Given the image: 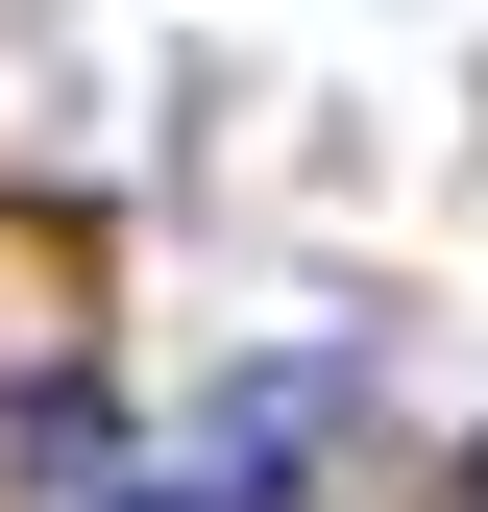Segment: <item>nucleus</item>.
Wrapping results in <instances>:
<instances>
[{
	"instance_id": "nucleus-1",
	"label": "nucleus",
	"mask_w": 488,
	"mask_h": 512,
	"mask_svg": "<svg viewBox=\"0 0 488 512\" xmlns=\"http://www.w3.org/2000/svg\"><path fill=\"white\" fill-rule=\"evenodd\" d=\"M318 415H342V391H318V366H269V391H244V415L196 439V464H147V488H122V512H293L269 464H293V439H318Z\"/></svg>"
}]
</instances>
